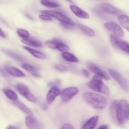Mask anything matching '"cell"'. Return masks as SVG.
Masks as SVG:
<instances>
[{"mask_svg": "<svg viewBox=\"0 0 129 129\" xmlns=\"http://www.w3.org/2000/svg\"><path fill=\"white\" fill-rule=\"evenodd\" d=\"M111 113L113 119L119 125H123L129 120V103L125 100L112 101Z\"/></svg>", "mask_w": 129, "mask_h": 129, "instance_id": "cell-1", "label": "cell"}, {"mask_svg": "<svg viewBox=\"0 0 129 129\" xmlns=\"http://www.w3.org/2000/svg\"><path fill=\"white\" fill-rule=\"evenodd\" d=\"M83 98L87 103L95 109H103L108 103L107 98L104 96L90 92L84 93Z\"/></svg>", "mask_w": 129, "mask_h": 129, "instance_id": "cell-2", "label": "cell"}, {"mask_svg": "<svg viewBox=\"0 0 129 129\" xmlns=\"http://www.w3.org/2000/svg\"><path fill=\"white\" fill-rule=\"evenodd\" d=\"M101 78H102L99 76L95 75L93 77V79L87 83V86L94 91L108 95L109 89L107 86L103 84Z\"/></svg>", "mask_w": 129, "mask_h": 129, "instance_id": "cell-3", "label": "cell"}, {"mask_svg": "<svg viewBox=\"0 0 129 129\" xmlns=\"http://www.w3.org/2000/svg\"><path fill=\"white\" fill-rule=\"evenodd\" d=\"M41 13H45L47 15H50L52 17H54L60 21L61 23H65L69 24V25L74 26V23L73 22V20L69 18L67 16H66L64 14L61 13L57 12L55 11H52V10H41L40 11Z\"/></svg>", "mask_w": 129, "mask_h": 129, "instance_id": "cell-4", "label": "cell"}, {"mask_svg": "<svg viewBox=\"0 0 129 129\" xmlns=\"http://www.w3.org/2000/svg\"><path fill=\"white\" fill-rule=\"evenodd\" d=\"M110 40L112 45L117 49L125 52L129 55V43L122 40L114 35H110Z\"/></svg>", "mask_w": 129, "mask_h": 129, "instance_id": "cell-5", "label": "cell"}, {"mask_svg": "<svg viewBox=\"0 0 129 129\" xmlns=\"http://www.w3.org/2000/svg\"><path fill=\"white\" fill-rule=\"evenodd\" d=\"M108 71H109L110 75L117 81V82L120 86L121 88L125 91H128L129 84L125 78L117 71H115L113 69H109Z\"/></svg>", "mask_w": 129, "mask_h": 129, "instance_id": "cell-6", "label": "cell"}, {"mask_svg": "<svg viewBox=\"0 0 129 129\" xmlns=\"http://www.w3.org/2000/svg\"><path fill=\"white\" fill-rule=\"evenodd\" d=\"M15 89L17 90V91L20 93L21 95L25 97L26 99L30 101L31 102L35 103L37 102V98H35V96L29 91L28 88L26 86L21 84H18L15 86Z\"/></svg>", "mask_w": 129, "mask_h": 129, "instance_id": "cell-7", "label": "cell"}, {"mask_svg": "<svg viewBox=\"0 0 129 129\" xmlns=\"http://www.w3.org/2000/svg\"><path fill=\"white\" fill-rule=\"evenodd\" d=\"M45 45L52 49H57L59 51L62 52H68L69 48L66 44H64L62 42L59 41L57 39H54L52 40H47L45 42Z\"/></svg>", "mask_w": 129, "mask_h": 129, "instance_id": "cell-8", "label": "cell"}, {"mask_svg": "<svg viewBox=\"0 0 129 129\" xmlns=\"http://www.w3.org/2000/svg\"><path fill=\"white\" fill-rule=\"evenodd\" d=\"M79 92L76 87H69L63 89L60 93L62 100L64 102H68L72 98L75 96Z\"/></svg>", "mask_w": 129, "mask_h": 129, "instance_id": "cell-9", "label": "cell"}, {"mask_svg": "<svg viewBox=\"0 0 129 129\" xmlns=\"http://www.w3.org/2000/svg\"><path fill=\"white\" fill-rule=\"evenodd\" d=\"M97 8L106 14H110L113 15H117L120 13V10L108 3H102L97 6Z\"/></svg>", "mask_w": 129, "mask_h": 129, "instance_id": "cell-10", "label": "cell"}, {"mask_svg": "<svg viewBox=\"0 0 129 129\" xmlns=\"http://www.w3.org/2000/svg\"><path fill=\"white\" fill-rule=\"evenodd\" d=\"M105 26L107 28V30L112 31L113 35H115V36L121 37L124 35V32H123L122 28L120 26V25L116 23L113 22V21L106 23H105Z\"/></svg>", "mask_w": 129, "mask_h": 129, "instance_id": "cell-11", "label": "cell"}, {"mask_svg": "<svg viewBox=\"0 0 129 129\" xmlns=\"http://www.w3.org/2000/svg\"><path fill=\"white\" fill-rule=\"evenodd\" d=\"M88 68L90 70V71L95 74L96 75L99 76H100L101 78L105 79V80H109L110 79L109 76L104 71L101 69L100 68H99L98 66L94 65V64H92V63H89L88 64Z\"/></svg>", "mask_w": 129, "mask_h": 129, "instance_id": "cell-12", "label": "cell"}, {"mask_svg": "<svg viewBox=\"0 0 129 129\" xmlns=\"http://www.w3.org/2000/svg\"><path fill=\"white\" fill-rule=\"evenodd\" d=\"M60 93L61 92L60 91V90H59V89L57 87H56L55 86L52 87L46 96V100L47 103L49 104L52 103L55 100V98L60 95Z\"/></svg>", "mask_w": 129, "mask_h": 129, "instance_id": "cell-13", "label": "cell"}, {"mask_svg": "<svg viewBox=\"0 0 129 129\" xmlns=\"http://www.w3.org/2000/svg\"><path fill=\"white\" fill-rule=\"evenodd\" d=\"M69 8H70V10H71L72 12H73L76 16H78V17L82 19H88L89 18V15H88V13L83 11V10H81V9L80 8L78 7V6H76V5H72L69 6Z\"/></svg>", "mask_w": 129, "mask_h": 129, "instance_id": "cell-14", "label": "cell"}, {"mask_svg": "<svg viewBox=\"0 0 129 129\" xmlns=\"http://www.w3.org/2000/svg\"><path fill=\"white\" fill-rule=\"evenodd\" d=\"M5 68L6 71H7V73H8V74L12 76L17 77V78L25 77V74H24L23 72H22L20 69H17L16 68H15V67L6 65L5 66Z\"/></svg>", "mask_w": 129, "mask_h": 129, "instance_id": "cell-15", "label": "cell"}, {"mask_svg": "<svg viewBox=\"0 0 129 129\" xmlns=\"http://www.w3.org/2000/svg\"><path fill=\"white\" fill-rule=\"evenodd\" d=\"M25 123L28 128L34 129L40 128L39 122L35 118H34L32 115H30L25 117Z\"/></svg>", "mask_w": 129, "mask_h": 129, "instance_id": "cell-16", "label": "cell"}, {"mask_svg": "<svg viewBox=\"0 0 129 129\" xmlns=\"http://www.w3.org/2000/svg\"><path fill=\"white\" fill-rule=\"evenodd\" d=\"M98 119H99V117L98 116H94V117H91L89 118L85 124L82 127V128H86V129H93L96 125L97 123H98Z\"/></svg>", "mask_w": 129, "mask_h": 129, "instance_id": "cell-17", "label": "cell"}, {"mask_svg": "<svg viewBox=\"0 0 129 129\" xmlns=\"http://www.w3.org/2000/svg\"><path fill=\"white\" fill-rule=\"evenodd\" d=\"M21 42L23 43L25 45H28V46L40 48L42 47L43 45L40 42L37 41L35 40H32V39H29L28 38L26 39H23L21 40Z\"/></svg>", "mask_w": 129, "mask_h": 129, "instance_id": "cell-18", "label": "cell"}, {"mask_svg": "<svg viewBox=\"0 0 129 129\" xmlns=\"http://www.w3.org/2000/svg\"><path fill=\"white\" fill-rule=\"evenodd\" d=\"M23 49H25L26 51H28V52H30V54H31L32 56H34V57L37 58V59H45L46 58L45 54H44L43 53L37 51L36 50H34V49H31V48L28 47L24 46Z\"/></svg>", "mask_w": 129, "mask_h": 129, "instance_id": "cell-19", "label": "cell"}, {"mask_svg": "<svg viewBox=\"0 0 129 129\" xmlns=\"http://www.w3.org/2000/svg\"><path fill=\"white\" fill-rule=\"evenodd\" d=\"M118 20L120 25L129 31V16L125 15H120Z\"/></svg>", "mask_w": 129, "mask_h": 129, "instance_id": "cell-20", "label": "cell"}, {"mask_svg": "<svg viewBox=\"0 0 129 129\" xmlns=\"http://www.w3.org/2000/svg\"><path fill=\"white\" fill-rule=\"evenodd\" d=\"M2 51L5 53L6 55L11 57V59H14L17 61H24V59L21 56V55H18V54H16L14 52L11 51V50H7V49H3Z\"/></svg>", "mask_w": 129, "mask_h": 129, "instance_id": "cell-21", "label": "cell"}, {"mask_svg": "<svg viewBox=\"0 0 129 129\" xmlns=\"http://www.w3.org/2000/svg\"><path fill=\"white\" fill-rule=\"evenodd\" d=\"M13 104H14V105L16 106V107H17V108H18L20 110H21L23 112H24L25 113H26V114L30 115H33L31 111L29 109V108H28L26 105H25L23 103H21V102H18V100L15 101V102H13Z\"/></svg>", "mask_w": 129, "mask_h": 129, "instance_id": "cell-22", "label": "cell"}, {"mask_svg": "<svg viewBox=\"0 0 129 129\" xmlns=\"http://www.w3.org/2000/svg\"><path fill=\"white\" fill-rule=\"evenodd\" d=\"M78 27L80 28V30L83 31V33L87 35L89 37H94L95 36V32L94 31V30L93 29H91V28L88 27V26H86V25H81V24L78 23L77 24Z\"/></svg>", "mask_w": 129, "mask_h": 129, "instance_id": "cell-23", "label": "cell"}, {"mask_svg": "<svg viewBox=\"0 0 129 129\" xmlns=\"http://www.w3.org/2000/svg\"><path fill=\"white\" fill-rule=\"evenodd\" d=\"M62 57L66 60H67L68 62H69L77 63L79 62V60H78L77 57H76L75 55H73L71 53L68 52H63V54H62Z\"/></svg>", "mask_w": 129, "mask_h": 129, "instance_id": "cell-24", "label": "cell"}, {"mask_svg": "<svg viewBox=\"0 0 129 129\" xmlns=\"http://www.w3.org/2000/svg\"><path fill=\"white\" fill-rule=\"evenodd\" d=\"M3 91L5 96H6L7 98H8L10 100H12L13 102L18 100L17 94H16V93L14 92L13 91L11 90V89H7V88H4V89H3Z\"/></svg>", "mask_w": 129, "mask_h": 129, "instance_id": "cell-25", "label": "cell"}, {"mask_svg": "<svg viewBox=\"0 0 129 129\" xmlns=\"http://www.w3.org/2000/svg\"><path fill=\"white\" fill-rule=\"evenodd\" d=\"M40 1L42 5L49 8H57L60 6V5L59 3L53 2L50 0H40Z\"/></svg>", "mask_w": 129, "mask_h": 129, "instance_id": "cell-26", "label": "cell"}, {"mask_svg": "<svg viewBox=\"0 0 129 129\" xmlns=\"http://www.w3.org/2000/svg\"><path fill=\"white\" fill-rule=\"evenodd\" d=\"M16 33H17L19 36L21 37L23 39H26V38H28L30 37V34H29L28 31L23 30V29L18 28L16 30Z\"/></svg>", "mask_w": 129, "mask_h": 129, "instance_id": "cell-27", "label": "cell"}, {"mask_svg": "<svg viewBox=\"0 0 129 129\" xmlns=\"http://www.w3.org/2000/svg\"><path fill=\"white\" fill-rule=\"evenodd\" d=\"M21 67H22L24 69H25L26 71H27L31 72V73H35V72L37 71V69L35 67L33 66L32 65H30V64H26V63L23 64L22 65H21Z\"/></svg>", "mask_w": 129, "mask_h": 129, "instance_id": "cell-28", "label": "cell"}, {"mask_svg": "<svg viewBox=\"0 0 129 129\" xmlns=\"http://www.w3.org/2000/svg\"><path fill=\"white\" fill-rule=\"evenodd\" d=\"M39 18L44 21H51L52 20V16L45 13H42V15H39Z\"/></svg>", "mask_w": 129, "mask_h": 129, "instance_id": "cell-29", "label": "cell"}, {"mask_svg": "<svg viewBox=\"0 0 129 129\" xmlns=\"http://www.w3.org/2000/svg\"><path fill=\"white\" fill-rule=\"evenodd\" d=\"M55 68L57 70L61 72H65L68 71V68H67L65 66L62 65V64H57V65H55Z\"/></svg>", "mask_w": 129, "mask_h": 129, "instance_id": "cell-30", "label": "cell"}, {"mask_svg": "<svg viewBox=\"0 0 129 129\" xmlns=\"http://www.w3.org/2000/svg\"><path fill=\"white\" fill-rule=\"evenodd\" d=\"M62 129H64V128L65 129H66V128L74 129V127H73L71 124H70V123H65V124H64L62 127Z\"/></svg>", "mask_w": 129, "mask_h": 129, "instance_id": "cell-31", "label": "cell"}, {"mask_svg": "<svg viewBox=\"0 0 129 129\" xmlns=\"http://www.w3.org/2000/svg\"><path fill=\"white\" fill-rule=\"evenodd\" d=\"M0 73H1V74H3V76H4L5 77H7L8 76V73H7V71H6V69H3V68H1V67H0Z\"/></svg>", "mask_w": 129, "mask_h": 129, "instance_id": "cell-32", "label": "cell"}, {"mask_svg": "<svg viewBox=\"0 0 129 129\" xmlns=\"http://www.w3.org/2000/svg\"><path fill=\"white\" fill-rule=\"evenodd\" d=\"M81 73L83 74V76H84L85 77H89L90 76V73L86 69H83L81 71Z\"/></svg>", "mask_w": 129, "mask_h": 129, "instance_id": "cell-33", "label": "cell"}, {"mask_svg": "<svg viewBox=\"0 0 129 129\" xmlns=\"http://www.w3.org/2000/svg\"><path fill=\"white\" fill-rule=\"evenodd\" d=\"M0 37H3V38H6V37L5 33L3 31V30H1V28H0Z\"/></svg>", "mask_w": 129, "mask_h": 129, "instance_id": "cell-34", "label": "cell"}, {"mask_svg": "<svg viewBox=\"0 0 129 129\" xmlns=\"http://www.w3.org/2000/svg\"><path fill=\"white\" fill-rule=\"evenodd\" d=\"M98 128H99V129H102V128L108 129V127L107 125H102V126H100V127H98Z\"/></svg>", "mask_w": 129, "mask_h": 129, "instance_id": "cell-35", "label": "cell"}, {"mask_svg": "<svg viewBox=\"0 0 129 129\" xmlns=\"http://www.w3.org/2000/svg\"><path fill=\"white\" fill-rule=\"evenodd\" d=\"M7 128H17V127H15V126H9L7 127Z\"/></svg>", "mask_w": 129, "mask_h": 129, "instance_id": "cell-36", "label": "cell"}]
</instances>
